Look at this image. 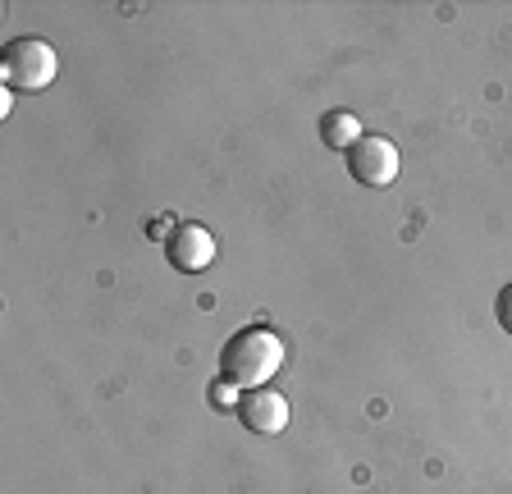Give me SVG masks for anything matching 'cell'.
Masks as SVG:
<instances>
[{"mask_svg":"<svg viewBox=\"0 0 512 494\" xmlns=\"http://www.w3.org/2000/svg\"><path fill=\"white\" fill-rule=\"evenodd\" d=\"M165 257H170L174 270H183V275H197V270H206L215 261V238L206 225H179L170 238H165Z\"/></svg>","mask_w":512,"mask_h":494,"instance_id":"277c9868","label":"cell"},{"mask_svg":"<svg viewBox=\"0 0 512 494\" xmlns=\"http://www.w3.org/2000/svg\"><path fill=\"white\" fill-rule=\"evenodd\" d=\"M238 417L252 435H279L288 426V398L279 389L261 385V389H247L243 403H238Z\"/></svg>","mask_w":512,"mask_h":494,"instance_id":"5b68a950","label":"cell"},{"mask_svg":"<svg viewBox=\"0 0 512 494\" xmlns=\"http://www.w3.org/2000/svg\"><path fill=\"white\" fill-rule=\"evenodd\" d=\"M284 366V339L266 325H247L220 348V376L234 380L238 389H261L279 376Z\"/></svg>","mask_w":512,"mask_h":494,"instance_id":"6da1fadb","label":"cell"},{"mask_svg":"<svg viewBox=\"0 0 512 494\" xmlns=\"http://www.w3.org/2000/svg\"><path fill=\"white\" fill-rule=\"evenodd\" d=\"M211 403H215V408H234V403H238V385H234V380H215V389H211Z\"/></svg>","mask_w":512,"mask_h":494,"instance_id":"52a82bcc","label":"cell"},{"mask_svg":"<svg viewBox=\"0 0 512 494\" xmlns=\"http://www.w3.org/2000/svg\"><path fill=\"white\" fill-rule=\"evenodd\" d=\"M320 138H325L330 151H352L366 133H362V119L352 115V110H330V115L320 119Z\"/></svg>","mask_w":512,"mask_h":494,"instance_id":"8992f818","label":"cell"},{"mask_svg":"<svg viewBox=\"0 0 512 494\" xmlns=\"http://www.w3.org/2000/svg\"><path fill=\"white\" fill-rule=\"evenodd\" d=\"M60 74V55L42 37H14L0 51V78L10 92H46Z\"/></svg>","mask_w":512,"mask_h":494,"instance_id":"7a4b0ae2","label":"cell"},{"mask_svg":"<svg viewBox=\"0 0 512 494\" xmlns=\"http://www.w3.org/2000/svg\"><path fill=\"white\" fill-rule=\"evenodd\" d=\"M398 147L389 138H380V133H366L357 147L348 151V170L357 183H366V188H389V183L398 179Z\"/></svg>","mask_w":512,"mask_h":494,"instance_id":"3957f363","label":"cell"},{"mask_svg":"<svg viewBox=\"0 0 512 494\" xmlns=\"http://www.w3.org/2000/svg\"><path fill=\"white\" fill-rule=\"evenodd\" d=\"M494 312H499V325L512 334V284H503V293H499V302H494Z\"/></svg>","mask_w":512,"mask_h":494,"instance_id":"ba28073f","label":"cell"}]
</instances>
